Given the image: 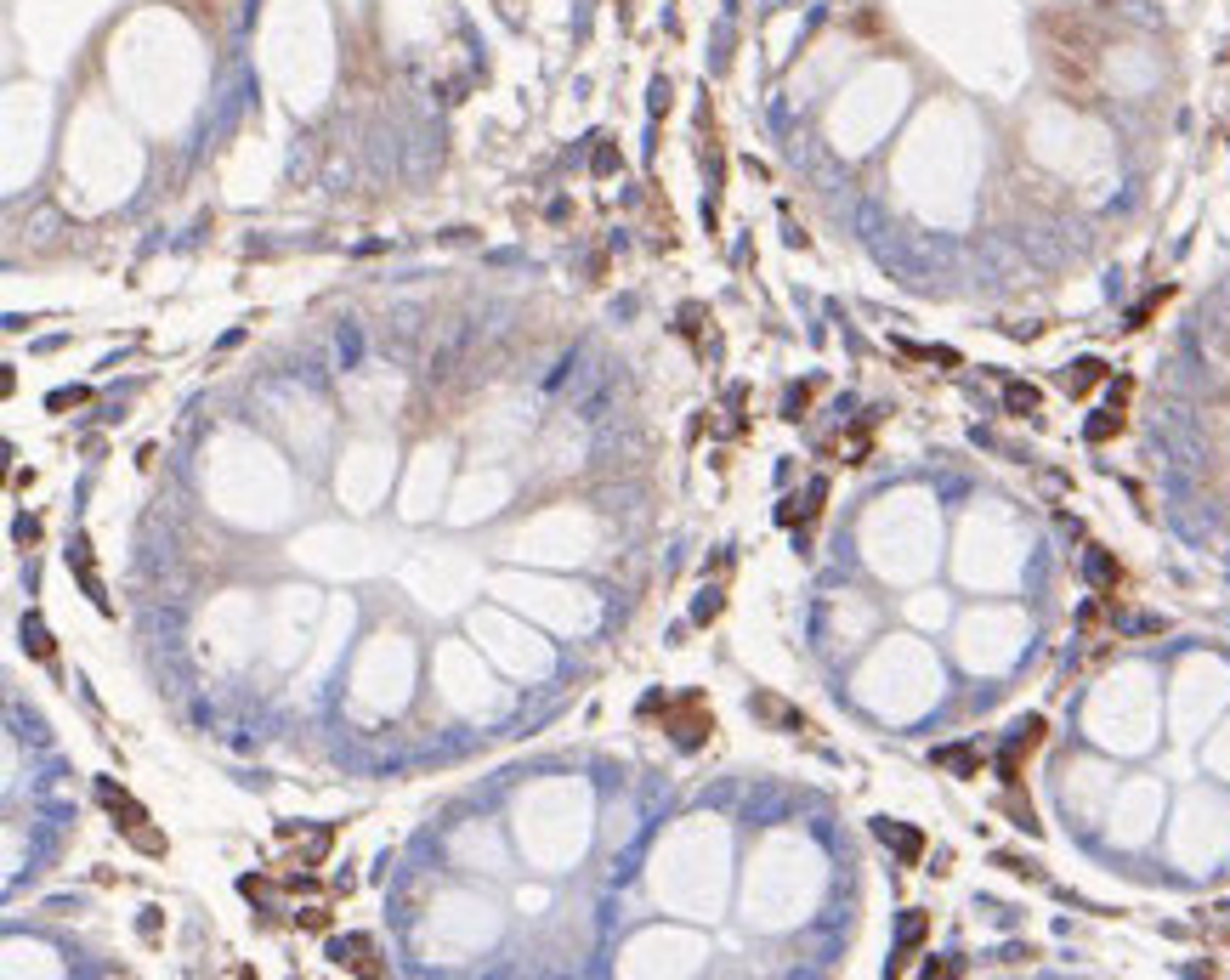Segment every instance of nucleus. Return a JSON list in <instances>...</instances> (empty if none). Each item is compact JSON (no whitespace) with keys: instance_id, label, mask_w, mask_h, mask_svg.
Masks as SVG:
<instances>
[{"instance_id":"nucleus-1","label":"nucleus","mask_w":1230,"mask_h":980,"mask_svg":"<svg viewBox=\"0 0 1230 980\" xmlns=\"http://www.w3.org/2000/svg\"><path fill=\"white\" fill-rule=\"evenodd\" d=\"M709 732H715V715L703 709V698H681L675 709H669V736H675L681 748H703Z\"/></svg>"},{"instance_id":"nucleus-2","label":"nucleus","mask_w":1230,"mask_h":980,"mask_svg":"<svg viewBox=\"0 0 1230 980\" xmlns=\"http://www.w3.org/2000/svg\"><path fill=\"white\" fill-rule=\"evenodd\" d=\"M103 805L108 810H114V816H125V833H137V844H142V850H165V844H159L154 839V833H142V822H148V816H142V805H137V799H131V793H125V788H114V782H103Z\"/></svg>"},{"instance_id":"nucleus-3","label":"nucleus","mask_w":1230,"mask_h":980,"mask_svg":"<svg viewBox=\"0 0 1230 980\" xmlns=\"http://www.w3.org/2000/svg\"><path fill=\"white\" fill-rule=\"evenodd\" d=\"M329 958L340 963V969H357V975H380L369 935H340V941H329Z\"/></svg>"},{"instance_id":"nucleus-4","label":"nucleus","mask_w":1230,"mask_h":980,"mask_svg":"<svg viewBox=\"0 0 1230 980\" xmlns=\"http://www.w3.org/2000/svg\"><path fill=\"white\" fill-rule=\"evenodd\" d=\"M1043 732H1049V726H1043V720H1020V732H1015V742H1009V748H1003V759H998V770H1003V782H1015V770H1020V753H1026V748H1037V742H1043Z\"/></svg>"},{"instance_id":"nucleus-5","label":"nucleus","mask_w":1230,"mask_h":980,"mask_svg":"<svg viewBox=\"0 0 1230 980\" xmlns=\"http://www.w3.org/2000/svg\"><path fill=\"white\" fill-rule=\"evenodd\" d=\"M874 833H879V839H885V844H891V850H897V856H902V861H908V867H914V861H919V856H924V833H919V827H897V822H874Z\"/></svg>"},{"instance_id":"nucleus-6","label":"nucleus","mask_w":1230,"mask_h":980,"mask_svg":"<svg viewBox=\"0 0 1230 980\" xmlns=\"http://www.w3.org/2000/svg\"><path fill=\"white\" fill-rule=\"evenodd\" d=\"M924 935H930V918H924V912H908V918H902V946H897L891 975H902V969H908V958L919 952V941H924Z\"/></svg>"},{"instance_id":"nucleus-7","label":"nucleus","mask_w":1230,"mask_h":980,"mask_svg":"<svg viewBox=\"0 0 1230 980\" xmlns=\"http://www.w3.org/2000/svg\"><path fill=\"white\" fill-rule=\"evenodd\" d=\"M1100 380H1106V363H1100V357H1083V363H1072V374H1066V391L1083 397V391H1094Z\"/></svg>"},{"instance_id":"nucleus-8","label":"nucleus","mask_w":1230,"mask_h":980,"mask_svg":"<svg viewBox=\"0 0 1230 980\" xmlns=\"http://www.w3.org/2000/svg\"><path fill=\"white\" fill-rule=\"evenodd\" d=\"M1003 408H1009V414H1037V385L1009 380L1003 385Z\"/></svg>"},{"instance_id":"nucleus-9","label":"nucleus","mask_w":1230,"mask_h":980,"mask_svg":"<svg viewBox=\"0 0 1230 980\" xmlns=\"http://www.w3.org/2000/svg\"><path fill=\"white\" fill-rule=\"evenodd\" d=\"M935 765H952V770H964V776H975V753L969 748H935Z\"/></svg>"},{"instance_id":"nucleus-10","label":"nucleus","mask_w":1230,"mask_h":980,"mask_svg":"<svg viewBox=\"0 0 1230 980\" xmlns=\"http://www.w3.org/2000/svg\"><path fill=\"white\" fill-rule=\"evenodd\" d=\"M1089 578L1094 584H1117V561L1100 556V550H1089Z\"/></svg>"},{"instance_id":"nucleus-11","label":"nucleus","mask_w":1230,"mask_h":980,"mask_svg":"<svg viewBox=\"0 0 1230 980\" xmlns=\"http://www.w3.org/2000/svg\"><path fill=\"white\" fill-rule=\"evenodd\" d=\"M1117 431H1123V414H1100V420H1089V437H1094V442L1117 437Z\"/></svg>"},{"instance_id":"nucleus-12","label":"nucleus","mask_w":1230,"mask_h":980,"mask_svg":"<svg viewBox=\"0 0 1230 980\" xmlns=\"http://www.w3.org/2000/svg\"><path fill=\"white\" fill-rule=\"evenodd\" d=\"M23 635L35 641V658H52V641H46V630H40V624H23Z\"/></svg>"}]
</instances>
